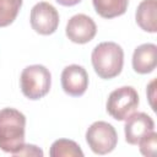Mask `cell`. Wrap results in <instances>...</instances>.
I'll use <instances>...</instances> for the list:
<instances>
[{
    "label": "cell",
    "instance_id": "obj_1",
    "mask_svg": "<svg viewBox=\"0 0 157 157\" xmlns=\"http://www.w3.org/2000/svg\"><path fill=\"white\" fill-rule=\"evenodd\" d=\"M26 117L15 108L0 109V150L15 156L25 144Z\"/></svg>",
    "mask_w": 157,
    "mask_h": 157
},
{
    "label": "cell",
    "instance_id": "obj_2",
    "mask_svg": "<svg viewBox=\"0 0 157 157\" xmlns=\"http://www.w3.org/2000/svg\"><path fill=\"white\" fill-rule=\"evenodd\" d=\"M94 72L103 80L117 77L124 66V50L115 42H102L97 44L91 54Z\"/></svg>",
    "mask_w": 157,
    "mask_h": 157
},
{
    "label": "cell",
    "instance_id": "obj_3",
    "mask_svg": "<svg viewBox=\"0 0 157 157\" xmlns=\"http://www.w3.org/2000/svg\"><path fill=\"white\" fill-rule=\"evenodd\" d=\"M50 86L52 74L44 65L33 64L22 70L20 76V87L26 98L38 101L48 94Z\"/></svg>",
    "mask_w": 157,
    "mask_h": 157
},
{
    "label": "cell",
    "instance_id": "obj_4",
    "mask_svg": "<svg viewBox=\"0 0 157 157\" xmlns=\"http://www.w3.org/2000/svg\"><path fill=\"white\" fill-rule=\"evenodd\" d=\"M139 103L140 99L137 91L131 86H123L109 93L105 109L113 119L121 121L137 109Z\"/></svg>",
    "mask_w": 157,
    "mask_h": 157
},
{
    "label": "cell",
    "instance_id": "obj_5",
    "mask_svg": "<svg viewBox=\"0 0 157 157\" xmlns=\"http://www.w3.org/2000/svg\"><path fill=\"white\" fill-rule=\"evenodd\" d=\"M86 142L96 155L112 152L118 144V134L114 126L107 121L98 120L92 123L86 131Z\"/></svg>",
    "mask_w": 157,
    "mask_h": 157
},
{
    "label": "cell",
    "instance_id": "obj_6",
    "mask_svg": "<svg viewBox=\"0 0 157 157\" xmlns=\"http://www.w3.org/2000/svg\"><path fill=\"white\" fill-rule=\"evenodd\" d=\"M29 22L32 29L42 36L53 34L59 26L58 10L47 1L37 2L29 13Z\"/></svg>",
    "mask_w": 157,
    "mask_h": 157
},
{
    "label": "cell",
    "instance_id": "obj_7",
    "mask_svg": "<svg viewBox=\"0 0 157 157\" xmlns=\"http://www.w3.org/2000/svg\"><path fill=\"white\" fill-rule=\"evenodd\" d=\"M97 33L96 22L85 13L74 15L66 23L65 34L76 44H86L91 42Z\"/></svg>",
    "mask_w": 157,
    "mask_h": 157
},
{
    "label": "cell",
    "instance_id": "obj_8",
    "mask_svg": "<svg viewBox=\"0 0 157 157\" xmlns=\"http://www.w3.org/2000/svg\"><path fill=\"white\" fill-rule=\"evenodd\" d=\"M61 88L71 97H81L88 87V74L86 69L77 64L67 65L60 76Z\"/></svg>",
    "mask_w": 157,
    "mask_h": 157
},
{
    "label": "cell",
    "instance_id": "obj_9",
    "mask_svg": "<svg viewBox=\"0 0 157 157\" xmlns=\"http://www.w3.org/2000/svg\"><path fill=\"white\" fill-rule=\"evenodd\" d=\"M155 130V121L153 119L144 113L137 112L132 113L125 119L124 125V134H125V141L129 145H137L139 141L147 135L148 132Z\"/></svg>",
    "mask_w": 157,
    "mask_h": 157
},
{
    "label": "cell",
    "instance_id": "obj_10",
    "mask_svg": "<svg viewBox=\"0 0 157 157\" xmlns=\"http://www.w3.org/2000/svg\"><path fill=\"white\" fill-rule=\"evenodd\" d=\"M132 69L140 75L155 71L157 66V45L153 43H144L135 48L131 59Z\"/></svg>",
    "mask_w": 157,
    "mask_h": 157
},
{
    "label": "cell",
    "instance_id": "obj_11",
    "mask_svg": "<svg viewBox=\"0 0 157 157\" xmlns=\"http://www.w3.org/2000/svg\"><path fill=\"white\" fill-rule=\"evenodd\" d=\"M157 0H142L136 9L135 20L137 26L147 32H157Z\"/></svg>",
    "mask_w": 157,
    "mask_h": 157
},
{
    "label": "cell",
    "instance_id": "obj_12",
    "mask_svg": "<svg viewBox=\"0 0 157 157\" xmlns=\"http://www.w3.org/2000/svg\"><path fill=\"white\" fill-rule=\"evenodd\" d=\"M94 11L103 18H114L124 15L129 0H92Z\"/></svg>",
    "mask_w": 157,
    "mask_h": 157
},
{
    "label": "cell",
    "instance_id": "obj_13",
    "mask_svg": "<svg viewBox=\"0 0 157 157\" xmlns=\"http://www.w3.org/2000/svg\"><path fill=\"white\" fill-rule=\"evenodd\" d=\"M49 155L50 157H82L83 152L78 144H76L74 140L58 139L52 144Z\"/></svg>",
    "mask_w": 157,
    "mask_h": 157
},
{
    "label": "cell",
    "instance_id": "obj_14",
    "mask_svg": "<svg viewBox=\"0 0 157 157\" xmlns=\"http://www.w3.org/2000/svg\"><path fill=\"white\" fill-rule=\"evenodd\" d=\"M22 4V0H0V27H7L16 20Z\"/></svg>",
    "mask_w": 157,
    "mask_h": 157
},
{
    "label": "cell",
    "instance_id": "obj_15",
    "mask_svg": "<svg viewBox=\"0 0 157 157\" xmlns=\"http://www.w3.org/2000/svg\"><path fill=\"white\" fill-rule=\"evenodd\" d=\"M139 148L140 152L144 156L147 157H153L156 155V147H157V134L156 131H151L147 135H145L140 141H139Z\"/></svg>",
    "mask_w": 157,
    "mask_h": 157
},
{
    "label": "cell",
    "instance_id": "obj_16",
    "mask_svg": "<svg viewBox=\"0 0 157 157\" xmlns=\"http://www.w3.org/2000/svg\"><path fill=\"white\" fill-rule=\"evenodd\" d=\"M15 156H43V151L32 144H23V146L21 147L20 151H17L15 153Z\"/></svg>",
    "mask_w": 157,
    "mask_h": 157
},
{
    "label": "cell",
    "instance_id": "obj_17",
    "mask_svg": "<svg viewBox=\"0 0 157 157\" xmlns=\"http://www.w3.org/2000/svg\"><path fill=\"white\" fill-rule=\"evenodd\" d=\"M155 83H156V80H152L147 87V98L150 99V104L152 107L153 110H156L155 108V104H153V98H155Z\"/></svg>",
    "mask_w": 157,
    "mask_h": 157
},
{
    "label": "cell",
    "instance_id": "obj_18",
    "mask_svg": "<svg viewBox=\"0 0 157 157\" xmlns=\"http://www.w3.org/2000/svg\"><path fill=\"white\" fill-rule=\"evenodd\" d=\"M59 5L61 6H66V7H70V6H75L77 4H80L82 0H55Z\"/></svg>",
    "mask_w": 157,
    "mask_h": 157
}]
</instances>
